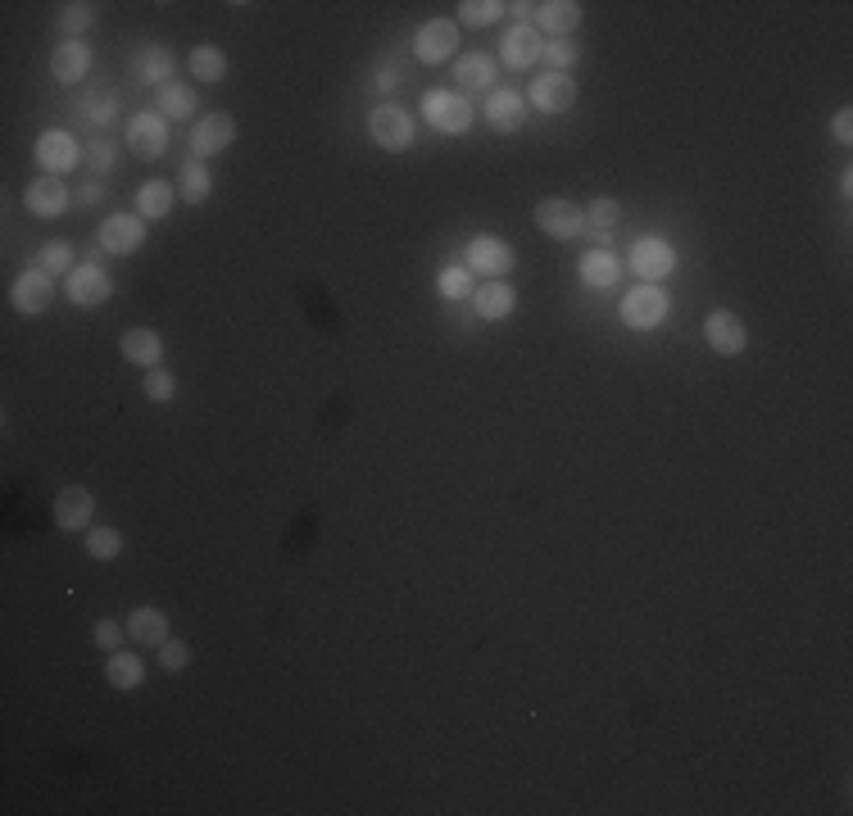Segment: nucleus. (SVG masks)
<instances>
[{"instance_id": "nucleus-1", "label": "nucleus", "mask_w": 853, "mask_h": 816, "mask_svg": "<svg viewBox=\"0 0 853 816\" xmlns=\"http://www.w3.org/2000/svg\"><path fill=\"white\" fill-rule=\"evenodd\" d=\"M668 314H672L668 291H663V287H649V281H641L636 291H626V295L618 300V318H622V327H631V331H654V327H663Z\"/></svg>"}, {"instance_id": "nucleus-2", "label": "nucleus", "mask_w": 853, "mask_h": 816, "mask_svg": "<svg viewBox=\"0 0 853 816\" xmlns=\"http://www.w3.org/2000/svg\"><path fill=\"white\" fill-rule=\"evenodd\" d=\"M368 136H373V146L400 155V150L414 146V114L400 109V105H391V100H381L368 114Z\"/></svg>"}, {"instance_id": "nucleus-3", "label": "nucleus", "mask_w": 853, "mask_h": 816, "mask_svg": "<svg viewBox=\"0 0 853 816\" xmlns=\"http://www.w3.org/2000/svg\"><path fill=\"white\" fill-rule=\"evenodd\" d=\"M423 119L440 136H463L467 127H473V105H467L463 92H427L423 96Z\"/></svg>"}, {"instance_id": "nucleus-4", "label": "nucleus", "mask_w": 853, "mask_h": 816, "mask_svg": "<svg viewBox=\"0 0 853 816\" xmlns=\"http://www.w3.org/2000/svg\"><path fill=\"white\" fill-rule=\"evenodd\" d=\"M33 159L46 178H64L73 173V168L82 163V146H77V136L64 132V127H46L37 136V146H33Z\"/></svg>"}, {"instance_id": "nucleus-5", "label": "nucleus", "mask_w": 853, "mask_h": 816, "mask_svg": "<svg viewBox=\"0 0 853 816\" xmlns=\"http://www.w3.org/2000/svg\"><path fill=\"white\" fill-rule=\"evenodd\" d=\"M626 268L636 272L641 281H649V287H658L663 277H672V272H677V245H672V241H663V236H641L636 245H631Z\"/></svg>"}, {"instance_id": "nucleus-6", "label": "nucleus", "mask_w": 853, "mask_h": 816, "mask_svg": "<svg viewBox=\"0 0 853 816\" xmlns=\"http://www.w3.org/2000/svg\"><path fill=\"white\" fill-rule=\"evenodd\" d=\"M463 268L482 272L486 281H504L513 272V245L500 241V236H473L463 249Z\"/></svg>"}, {"instance_id": "nucleus-7", "label": "nucleus", "mask_w": 853, "mask_h": 816, "mask_svg": "<svg viewBox=\"0 0 853 816\" xmlns=\"http://www.w3.org/2000/svg\"><path fill=\"white\" fill-rule=\"evenodd\" d=\"M127 150L136 159H163L169 155V119H159V109H142L136 119H127Z\"/></svg>"}, {"instance_id": "nucleus-8", "label": "nucleus", "mask_w": 853, "mask_h": 816, "mask_svg": "<svg viewBox=\"0 0 853 816\" xmlns=\"http://www.w3.org/2000/svg\"><path fill=\"white\" fill-rule=\"evenodd\" d=\"M704 341H708L712 354L735 358V354L750 350V327L740 314H731V308H712V314L704 318Z\"/></svg>"}, {"instance_id": "nucleus-9", "label": "nucleus", "mask_w": 853, "mask_h": 816, "mask_svg": "<svg viewBox=\"0 0 853 816\" xmlns=\"http://www.w3.org/2000/svg\"><path fill=\"white\" fill-rule=\"evenodd\" d=\"M459 50V23L454 19H427L414 33V54L423 64H446Z\"/></svg>"}, {"instance_id": "nucleus-10", "label": "nucleus", "mask_w": 853, "mask_h": 816, "mask_svg": "<svg viewBox=\"0 0 853 816\" xmlns=\"http://www.w3.org/2000/svg\"><path fill=\"white\" fill-rule=\"evenodd\" d=\"M50 300H54V277H50L46 268H23V272L14 277L10 304L19 308V314L37 318V314H46V308H50Z\"/></svg>"}, {"instance_id": "nucleus-11", "label": "nucleus", "mask_w": 853, "mask_h": 816, "mask_svg": "<svg viewBox=\"0 0 853 816\" xmlns=\"http://www.w3.org/2000/svg\"><path fill=\"white\" fill-rule=\"evenodd\" d=\"M142 214H109L105 222H100V249L105 255H119V259H127V255H136V249L146 245V228H142Z\"/></svg>"}, {"instance_id": "nucleus-12", "label": "nucleus", "mask_w": 853, "mask_h": 816, "mask_svg": "<svg viewBox=\"0 0 853 816\" xmlns=\"http://www.w3.org/2000/svg\"><path fill=\"white\" fill-rule=\"evenodd\" d=\"M536 228L549 241H572V236L586 232V209L572 205V200H540L536 205Z\"/></svg>"}, {"instance_id": "nucleus-13", "label": "nucleus", "mask_w": 853, "mask_h": 816, "mask_svg": "<svg viewBox=\"0 0 853 816\" xmlns=\"http://www.w3.org/2000/svg\"><path fill=\"white\" fill-rule=\"evenodd\" d=\"M236 141V123L232 114H209V119H196V127H191V159H200L209 163L214 155H223L228 146Z\"/></svg>"}, {"instance_id": "nucleus-14", "label": "nucleus", "mask_w": 853, "mask_h": 816, "mask_svg": "<svg viewBox=\"0 0 853 816\" xmlns=\"http://www.w3.org/2000/svg\"><path fill=\"white\" fill-rule=\"evenodd\" d=\"M64 291L77 308H96V304H105L109 295H114V281H109V272L100 264H77L64 277Z\"/></svg>"}, {"instance_id": "nucleus-15", "label": "nucleus", "mask_w": 853, "mask_h": 816, "mask_svg": "<svg viewBox=\"0 0 853 816\" xmlns=\"http://www.w3.org/2000/svg\"><path fill=\"white\" fill-rule=\"evenodd\" d=\"M532 105L540 109V114H549V119L568 114V109L576 105V82H572V73H540L532 82Z\"/></svg>"}, {"instance_id": "nucleus-16", "label": "nucleus", "mask_w": 853, "mask_h": 816, "mask_svg": "<svg viewBox=\"0 0 853 816\" xmlns=\"http://www.w3.org/2000/svg\"><path fill=\"white\" fill-rule=\"evenodd\" d=\"M23 205H27V214H33V218H60V214L73 205V195H69L64 178H46V173H41V178L27 182Z\"/></svg>"}, {"instance_id": "nucleus-17", "label": "nucleus", "mask_w": 853, "mask_h": 816, "mask_svg": "<svg viewBox=\"0 0 853 816\" xmlns=\"http://www.w3.org/2000/svg\"><path fill=\"white\" fill-rule=\"evenodd\" d=\"M96 517V495L87 486H64L54 495V526L60 531H92Z\"/></svg>"}, {"instance_id": "nucleus-18", "label": "nucleus", "mask_w": 853, "mask_h": 816, "mask_svg": "<svg viewBox=\"0 0 853 816\" xmlns=\"http://www.w3.org/2000/svg\"><path fill=\"white\" fill-rule=\"evenodd\" d=\"M119 354L132 363V368H159L163 363V336L159 331H150V327H127L123 336H119Z\"/></svg>"}, {"instance_id": "nucleus-19", "label": "nucleus", "mask_w": 853, "mask_h": 816, "mask_svg": "<svg viewBox=\"0 0 853 816\" xmlns=\"http://www.w3.org/2000/svg\"><path fill=\"white\" fill-rule=\"evenodd\" d=\"M540 50H545V41H540V33L532 23H513L509 33H504V46H500V60L509 64V69H532L536 60H540Z\"/></svg>"}, {"instance_id": "nucleus-20", "label": "nucleus", "mask_w": 853, "mask_h": 816, "mask_svg": "<svg viewBox=\"0 0 853 816\" xmlns=\"http://www.w3.org/2000/svg\"><path fill=\"white\" fill-rule=\"evenodd\" d=\"M50 73H54V82H64V87H77V82L92 73V46L87 41H60L50 54Z\"/></svg>"}, {"instance_id": "nucleus-21", "label": "nucleus", "mask_w": 853, "mask_h": 816, "mask_svg": "<svg viewBox=\"0 0 853 816\" xmlns=\"http://www.w3.org/2000/svg\"><path fill=\"white\" fill-rule=\"evenodd\" d=\"M454 82H459L463 92H486L490 96L495 82H500V64H495L486 50H467L463 60L454 64Z\"/></svg>"}, {"instance_id": "nucleus-22", "label": "nucleus", "mask_w": 853, "mask_h": 816, "mask_svg": "<svg viewBox=\"0 0 853 816\" xmlns=\"http://www.w3.org/2000/svg\"><path fill=\"white\" fill-rule=\"evenodd\" d=\"M622 259L613 255V249H586L582 264H576V272H582V281L590 291H613L618 281H622Z\"/></svg>"}, {"instance_id": "nucleus-23", "label": "nucleus", "mask_w": 853, "mask_h": 816, "mask_svg": "<svg viewBox=\"0 0 853 816\" xmlns=\"http://www.w3.org/2000/svg\"><path fill=\"white\" fill-rule=\"evenodd\" d=\"M486 123L495 127V132H517L522 123H527V100H522L517 92H509V87H500V92H490L486 96Z\"/></svg>"}, {"instance_id": "nucleus-24", "label": "nucleus", "mask_w": 853, "mask_h": 816, "mask_svg": "<svg viewBox=\"0 0 853 816\" xmlns=\"http://www.w3.org/2000/svg\"><path fill=\"white\" fill-rule=\"evenodd\" d=\"M127 635L136 640V649H159L169 640V612L163 608H132L127 612Z\"/></svg>"}, {"instance_id": "nucleus-25", "label": "nucleus", "mask_w": 853, "mask_h": 816, "mask_svg": "<svg viewBox=\"0 0 853 816\" xmlns=\"http://www.w3.org/2000/svg\"><path fill=\"white\" fill-rule=\"evenodd\" d=\"M73 114L82 123H92V127H105V123L119 119V96L109 92V87H82L73 96Z\"/></svg>"}, {"instance_id": "nucleus-26", "label": "nucleus", "mask_w": 853, "mask_h": 816, "mask_svg": "<svg viewBox=\"0 0 853 816\" xmlns=\"http://www.w3.org/2000/svg\"><path fill=\"white\" fill-rule=\"evenodd\" d=\"M618 222H622V205L609 200V195H599V200L586 205V232H582V236H590L595 249H609V241H613V232H618Z\"/></svg>"}, {"instance_id": "nucleus-27", "label": "nucleus", "mask_w": 853, "mask_h": 816, "mask_svg": "<svg viewBox=\"0 0 853 816\" xmlns=\"http://www.w3.org/2000/svg\"><path fill=\"white\" fill-rule=\"evenodd\" d=\"M473 308H477V318L500 322L517 308V291L509 287V281H486V287L473 291Z\"/></svg>"}, {"instance_id": "nucleus-28", "label": "nucleus", "mask_w": 853, "mask_h": 816, "mask_svg": "<svg viewBox=\"0 0 853 816\" xmlns=\"http://www.w3.org/2000/svg\"><path fill=\"white\" fill-rule=\"evenodd\" d=\"M173 54L163 50V46H146V50H136V60H132V73L136 82H146V87H169L173 82Z\"/></svg>"}, {"instance_id": "nucleus-29", "label": "nucleus", "mask_w": 853, "mask_h": 816, "mask_svg": "<svg viewBox=\"0 0 853 816\" xmlns=\"http://www.w3.org/2000/svg\"><path fill=\"white\" fill-rule=\"evenodd\" d=\"M536 23L549 37H572L582 23V5L576 0H545V5H536Z\"/></svg>"}, {"instance_id": "nucleus-30", "label": "nucleus", "mask_w": 853, "mask_h": 816, "mask_svg": "<svg viewBox=\"0 0 853 816\" xmlns=\"http://www.w3.org/2000/svg\"><path fill=\"white\" fill-rule=\"evenodd\" d=\"M105 681L114 690H142L146 685V662L136 654L114 649V654H109V662H105Z\"/></svg>"}, {"instance_id": "nucleus-31", "label": "nucleus", "mask_w": 853, "mask_h": 816, "mask_svg": "<svg viewBox=\"0 0 853 816\" xmlns=\"http://www.w3.org/2000/svg\"><path fill=\"white\" fill-rule=\"evenodd\" d=\"M178 195H182L186 205H205L209 195H214V173H209V163L186 159L182 173H178Z\"/></svg>"}, {"instance_id": "nucleus-32", "label": "nucleus", "mask_w": 853, "mask_h": 816, "mask_svg": "<svg viewBox=\"0 0 853 816\" xmlns=\"http://www.w3.org/2000/svg\"><path fill=\"white\" fill-rule=\"evenodd\" d=\"M186 69L196 82H209V87H218V82L228 77V54L218 50V46H196L186 54Z\"/></svg>"}, {"instance_id": "nucleus-33", "label": "nucleus", "mask_w": 853, "mask_h": 816, "mask_svg": "<svg viewBox=\"0 0 853 816\" xmlns=\"http://www.w3.org/2000/svg\"><path fill=\"white\" fill-rule=\"evenodd\" d=\"M159 119H196V92L186 87V82H169V87H159Z\"/></svg>"}, {"instance_id": "nucleus-34", "label": "nucleus", "mask_w": 853, "mask_h": 816, "mask_svg": "<svg viewBox=\"0 0 853 816\" xmlns=\"http://www.w3.org/2000/svg\"><path fill=\"white\" fill-rule=\"evenodd\" d=\"M173 182H159V178H150L142 191H136V214L142 218H169V209H173Z\"/></svg>"}, {"instance_id": "nucleus-35", "label": "nucleus", "mask_w": 853, "mask_h": 816, "mask_svg": "<svg viewBox=\"0 0 853 816\" xmlns=\"http://www.w3.org/2000/svg\"><path fill=\"white\" fill-rule=\"evenodd\" d=\"M92 23H96V5H87V0H69V5L60 10V19H54L64 41H82V33H87Z\"/></svg>"}, {"instance_id": "nucleus-36", "label": "nucleus", "mask_w": 853, "mask_h": 816, "mask_svg": "<svg viewBox=\"0 0 853 816\" xmlns=\"http://www.w3.org/2000/svg\"><path fill=\"white\" fill-rule=\"evenodd\" d=\"M436 291L446 295V300H473V272H467L463 264H450V268H440V277H436Z\"/></svg>"}, {"instance_id": "nucleus-37", "label": "nucleus", "mask_w": 853, "mask_h": 816, "mask_svg": "<svg viewBox=\"0 0 853 816\" xmlns=\"http://www.w3.org/2000/svg\"><path fill=\"white\" fill-rule=\"evenodd\" d=\"M37 268H46L50 277H69L77 264H73V245L69 241H46L37 249Z\"/></svg>"}, {"instance_id": "nucleus-38", "label": "nucleus", "mask_w": 853, "mask_h": 816, "mask_svg": "<svg viewBox=\"0 0 853 816\" xmlns=\"http://www.w3.org/2000/svg\"><path fill=\"white\" fill-rule=\"evenodd\" d=\"M87 553L96 562H114L123 553V531H114V526H92L87 531Z\"/></svg>"}, {"instance_id": "nucleus-39", "label": "nucleus", "mask_w": 853, "mask_h": 816, "mask_svg": "<svg viewBox=\"0 0 853 816\" xmlns=\"http://www.w3.org/2000/svg\"><path fill=\"white\" fill-rule=\"evenodd\" d=\"M82 163H87V173L105 182V173H114L119 168V146L114 141H92L87 150H82Z\"/></svg>"}, {"instance_id": "nucleus-40", "label": "nucleus", "mask_w": 853, "mask_h": 816, "mask_svg": "<svg viewBox=\"0 0 853 816\" xmlns=\"http://www.w3.org/2000/svg\"><path fill=\"white\" fill-rule=\"evenodd\" d=\"M504 10L509 5H500V0H463L459 19H463V27H490V23H500Z\"/></svg>"}, {"instance_id": "nucleus-41", "label": "nucleus", "mask_w": 853, "mask_h": 816, "mask_svg": "<svg viewBox=\"0 0 853 816\" xmlns=\"http://www.w3.org/2000/svg\"><path fill=\"white\" fill-rule=\"evenodd\" d=\"M142 395H146L150 404H169V400H178V377L163 373V368H150V373L142 377Z\"/></svg>"}, {"instance_id": "nucleus-42", "label": "nucleus", "mask_w": 853, "mask_h": 816, "mask_svg": "<svg viewBox=\"0 0 853 816\" xmlns=\"http://www.w3.org/2000/svg\"><path fill=\"white\" fill-rule=\"evenodd\" d=\"M540 60L549 64V73H568V69L576 64V46H572L568 37H555V41H545Z\"/></svg>"}, {"instance_id": "nucleus-43", "label": "nucleus", "mask_w": 853, "mask_h": 816, "mask_svg": "<svg viewBox=\"0 0 853 816\" xmlns=\"http://www.w3.org/2000/svg\"><path fill=\"white\" fill-rule=\"evenodd\" d=\"M159 667L163 671H186L191 667V644L186 640H163L159 644Z\"/></svg>"}, {"instance_id": "nucleus-44", "label": "nucleus", "mask_w": 853, "mask_h": 816, "mask_svg": "<svg viewBox=\"0 0 853 816\" xmlns=\"http://www.w3.org/2000/svg\"><path fill=\"white\" fill-rule=\"evenodd\" d=\"M123 631H127V626H119V622H96V631H92V640L100 644V649H109V654H114V649H119V644H123Z\"/></svg>"}, {"instance_id": "nucleus-45", "label": "nucleus", "mask_w": 853, "mask_h": 816, "mask_svg": "<svg viewBox=\"0 0 853 816\" xmlns=\"http://www.w3.org/2000/svg\"><path fill=\"white\" fill-rule=\"evenodd\" d=\"M831 136L840 141V146H853V109H836V119H831Z\"/></svg>"}, {"instance_id": "nucleus-46", "label": "nucleus", "mask_w": 853, "mask_h": 816, "mask_svg": "<svg viewBox=\"0 0 853 816\" xmlns=\"http://www.w3.org/2000/svg\"><path fill=\"white\" fill-rule=\"evenodd\" d=\"M105 195H109V191H105V182H100V178H92L87 186H77V205H82V209H92V205H100V200H105Z\"/></svg>"}, {"instance_id": "nucleus-47", "label": "nucleus", "mask_w": 853, "mask_h": 816, "mask_svg": "<svg viewBox=\"0 0 853 816\" xmlns=\"http://www.w3.org/2000/svg\"><path fill=\"white\" fill-rule=\"evenodd\" d=\"M373 87H377L381 96H387L391 87H400V69H395V64H391V69H377V82H373Z\"/></svg>"}, {"instance_id": "nucleus-48", "label": "nucleus", "mask_w": 853, "mask_h": 816, "mask_svg": "<svg viewBox=\"0 0 853 816\" xmlns=\"http://www.w3.org/2000/svg\"><path fill=\"white\" fill-rule=\"evenodd\" d=\"M509 10H513L517 19H532V14H536V5H527V0H522V5H509Z\"/></svg>"}]
</instances>
